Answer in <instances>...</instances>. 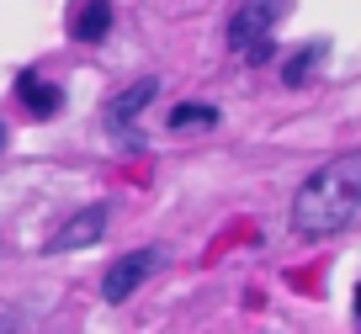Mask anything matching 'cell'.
I'll return each mask as SVG.
<instances>
[{
  "mask_svg": "<svg viewBox=\"0 0 361 334\" xmlns=\"http://www.w3.org/2000/svg\"><path fill=\"white\" fill-rule=\"evenodd\" d=\"M0 334H11V318H0Z\"/></svg>",
  "mask_w": 361,
  "mask_h": 334,
  "instance_id": "obj_10",
  "label": "cell"
},
{
  "mask_svg": "<svg viewBox=\"0 0 361 334\" xmlns=\"http://www.w3.org/2000/svg\"><path fill=\"white\" fill-rule=\"evenodd\" d=\"M102 234H106V207H85V212H75V218H69L64 228L48 239V255H69V249H85V245H96Z\"/></svg>",
  "mask_w": 361,
  "mask_h": 334,
  "instance_id": "obj_4",
  "label": "cell"
},
{
  "mask_svg": "<svg viewBox=\"0 0 361 334\" xmlns=\"http://www.w3.org/2000/svg\"><path fill=\"white\" fill-rule=\"evenodd\" d=\"M154 90H159V80H138L133 90H123V96H117L112 106H106V123H112L117 133H128V123H133L138 111H144L149 101H154Z\"/></svg>",
  "mask_w": 361,
  "mask_h": 334,
  "instance_id": "obj_6",
  "label": "cell"
},
{
  "mask_svg": "<svg viewBox=\"0 0 361 334\" xmlns=\"http://www.w3.org/2000/svg\"><path fill=\"white\" fill-rule=\"evenodd\" d=\"M154 271H159V249H133V255H123L117 266H106L102 297H106V302H128L149 276H154Z\"/></svg>",
  "mask_w": 361,
  "mask_h": 334,
  "instance_id": "obj_3",
  "label": "cell"
},
{
  "mask_svg": "<svg viewBox=\"0 0 361 334\" xmlns=\"http://www.w3.org/2000/svg\"><path fill=\"white\" fill-rule=\"evenodd\" d=\"M69 32H75L80 43H102V37L112 32V0H80L75 16H69Z\"/></svg>",
  "mask_w": 361,
  "mask_h": 334,
  "instance_id": "obj_5",
  "label": "cell"
},
{
  "mask_svg": "<svg viewBox=\"0 0 361 334\" xmlns=\"http://www.w3.org/2000/svg\"><path fill=\"white\" fill-rule=\"evenodd\" d=\"M293 0H245L234 16H228V48L250 64H266L271 58V27L282 22V11Z\"/></svg>",
  "mask_w": 361,
  "mask_h": 334,
  "instance_id": "obj_2",
  "label": "cell"
},
{
  "mask_svg": "<svg viewBox=\"0 0 361 334\" xmlns=\"http://www.w3.org/2000/svg\"><path fill=\"white\" fill-rule=\"evenodd\" d=\"M361 218V149H345L329 165H319L314 175L298 186L293 197V228L308 239L340 234Z\"/></svg>",
  "mask_w": 361,
  "mask_h": 334,
  "instance_id": "obj_1",
  "label": "cell"
},
{
  "mask_svg": "<svg viewBox=\"0 0 361 334\" xmlns=\"http://www.w3.org/2000/svg\"><path fill=\"white\" fill-rule=\"evenodd\" d=\"M22 106L32 111V117H54L59 106H64V96H59V85H48V80H37V75H22Z\"/></svg>",
  "mask_w": 361,
  "mask_h": 334,
  "instance_id": "obj_8",
  "label": "cell"
},
{
  "mask_svg": "<svg viewBox=\"0 0 361 334\" xmlns=\"http://www.w3.org/2000/svg\"><path fill=\"white\" fill-rule=\"evenodd\" d=\"M324 58H329V43H319V37H314V43H303V48L282 64V80H287V85H308V80H314V69L324 64Z\"/></svg>",
  "mask_w": 361,
  "mask_h": 334,
  "instance_id": "obj_7",
  "label": "cell"
},
{
  "mask_svg": "<svg viewBox=\"0 0 361 334\" xmlns=\"http://www.w3.org/2000/svg\"><path fill=\"white\" fill-rule=\"evenodd\" d=\"M213 123H218V106H207V101H180L170 111V133H180V128H213Z\"/></svg>",
  "mask_w": 361,
  "mask_h": 334,
  "instance_id": "obj_9",
  "label": "cell"
},
{
  "mask_svg": "<svg viewBox=\"0 0 361 334\" xmlns=\"http://www.w3.org/2000/svg\"><path fill=\"white\" fill-rule=\"evenodd\" d=\"M356 313H361V292H356Z\"/></svg>",
  "mask_w": 361,
  "mask_h": 334,
  "instance_id": "obj_11",
  "label": "cell"
}]
</instances>
